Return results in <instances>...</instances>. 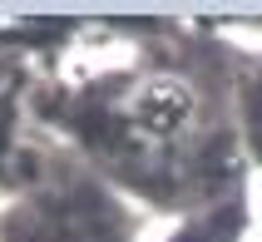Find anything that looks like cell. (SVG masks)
Listing matches in <instances>:
<instances>
[{
	"label": "cell",
	"instance_id": "6da1fadb",
	"mask_svg": "<svg viewBox=\"0 0 262 242\" xmlns=\"http://www.w3.org/2000/svg\"><path fill=\"white\" fill-rule=\"evenodd\" d=\"M183 114H188V94L178 84H148L144 99H139V119H144L148 128H178L183 124Z\"/></svg>",
	"mask_w": 262,
	"mask_h": 242
}]
</instances>
